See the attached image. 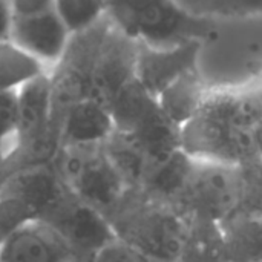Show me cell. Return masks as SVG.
<instances>
[{
  "label": "cell",
  "instance_id": "obj_1",
  "mask_svg": "<svg viewBox=\"0 0 262 262\" xmlns=\"http://www.w3.org/2000/svg\"><path fill=\"white\" fill-rule=\"evenodd\" d=\"M262 103L256 88L209 91L180 129L181 150L192 160L243 167L258 157L256 127Z\"/></svg>",
  "mask_w": 262,
  "mask_h": 262
},
{
  "label": "cell",
  "instance_id": "obj_2",
  "mask_svg": "<svg viewBox=\"0 0 262 262\" xmlns=\"http://www.w3.org/2000/svg\"><path fill=\"white\" fill-rule=\"evenodd\" d=\"M198 72L209 91H244L262 83V15L213 18L203 37Z\"/></svg>",
  "mask_w": 262,
  "mask_h": 262
},
{
  "label": "cell",
  "instance_id": "obj_3",
  "mask_svg": "<svg viewBox=\"0 0 262 262\" xmlns=\"http://www.w3.org/2000/svg\"><path fill=\"white\" fill-rule=\"evenodd\" d=\"M109 223L121 241L158 262H178L187 220L172 206L132 190Z\"/></svg>",
  "mask_w": 262,
  "mask_h": 262
},
{
  "label": "cell",
  "instance_id": "obj_4",
  "mask_svg": "<svg viewBox=\"0 0 262 262\" xmlns=\"http://www.w3.org/2000/svg\"><path fill=\"white\" fill-rule=\"evenodd\" d=\"M106 17L134 40L169 46L203 40L212 17L195 15L177 0H103Z\"/></svg>",
  "mask_w": 262,
  "mask_h": 262
},
{
  "label": "cell",
  "instance_id": "obj_5",
  "mask_svg": "<svg viewBox=\"0 0 262 262\" xmlns=\"http://www.w3.org/2000/svg\"><path fill=\"white\" fill-rule=\"evenodd\" d=\"M66 189L107 220L132 192L101 144L61 146L51 161Z\"/></svg>",
  "mask_w": 262,
  "mask_h": 262
},
{
  "label": "cell",
  "instance_id": "obj_6",
  "mask_svg": "<svg viewBox=\"0 0 262 262\" xmlns=\"http://www.w3.org/2000/svg\"><path fill=\"white\" fill-rule=\"evenodd\" d=\"M111 115L115 130L129 137L150 160L158 164L181 149L180 127L160 107L157 97L135 78L112 101Z\"/></svg>",
  "mask_w": 262,
  "mask_h": 262
},
{
  "label": "cell",
  "instance_id": "obj_7",
  "mask_svg": "<svg viewBox=\"0 0 262 262\" xmlns=\"http://www.w3.org/2000/svg\"><path fill=\"white\" fill-rule=\"evenodd\" d=\"M112 21L103 17L91 28L71 34L61 58L51 68V120L60 138V126L68 109L91 97L92 77L103 40Z\"/></svg>",
  "mask_w": 262,
  "mask_h": 262
},
{
  "label": "cell",
  "instance_id": "obj_8",
  "mask_svg": "<svg viewBox=\"0 0 262 262\" xmlns=\"http://www.w3.org/2000/svg\"><path fill=\"white\" fill-rule=\"evenodd\" d=\"M68 192L52 163L32 164L0 181V229L5 233L41 223Z\"/></svg>",
  "mask_w": 262,
  "mask_h": 262
},
{
  "label": "cell",
  "instance_id": "obj_9",
  "mask_svg": "<svg viewBox=\"0 0 262 262\" xmlns=\"http://www.w3.org/2000/svg\"><path fill=\"white\" fill-rule=\"evenodd\" d=\"M244 198L243 167L192 160L190 172L175 209L184 218L223 223Z\"/></svg>",
  "mask_w": 262,
  "mask_h": 262
},
{
  "label": "cell",
  "instance_id": "obj_10",
  "mask_svg": "<svg viewBox=\"0 0 262 262\" xmlns=\"http://www.w3.org/2000/svg\"><path fill=\"white\" fill-rule=\"evenodd\" d=\"M52 229L80 262H91L117 238L109 220L69 190L41 221Z\"/></svg>",
  "mask_w": 262,
  "mask_h": 262
},
{
  "label": "cell",
  "instance_id": "obj_11",
  "mask_svg": "<svg viewBox=\"0 0 262 262\" xmlns=\"http://www.w3.org/2000/svg\"><path fill=\"white\" fill-rule=\"evenodd\" d=\"M137 55L138 41L112 23L97 58L89 98L109 109L117 95L137 78Z\"/></svg>",
  "mask_w": 262,
  "mask_h": 262
},
{
  "label": "cell",
  "instance_id": "obj_12",
  "mask_svg": "<svg viewBox=\"0 0 262 262\" xmlns=\"http://www.w3.org/2000/svg\"><path fill=\"white\" fill-rule=\"evenodd\" d=\"M201 40L169 46H152L138 41L135 77L141 86L157 97L180 77L198 69Z\"/></svg>",
  "mask_w": 262,
  "mask_h": 262
},
{
  "label": "cell",
  "instance_id": "obj_13",
  "mask_svg": "<svg viewBox=\"0 0 262 262\" xmlns=\"http://www.w3.org/2000/svg\"><path fill=\"white\" fill-rule=\"evenodd\" d=\"M69 38L71 32L55 9L35 15L14 17L9 35V40L17 48L43 63L49 71L61 58Z\"/></svg>",
  "mask_w": 262,
  "mask_h": 262
},
{
  "label": "cell",
  "instance_id": "obj_14",
  "mask_svg": "<svg viewBox=\"0 0 262 262\" xmlns=\"http://www.w3.org/2000/svg\"><path fill=\"white\" fill-rule=\"evenodd\" d=\"M0 262H80L45 223H32L8 233L0 246Z\"/></svg>",
  "mask_w": 262,
  "mask_h": 262
},
{
  "label": "cell",
  "instance_id": "obj_15",
  "mask_svg": "<svg viewBox=\"0 0 262 262\" xmlns=\"http://www.w3.org/2000/svg\"><path fill=\"white\" fill-rule=\"evenodd\" d=\"M115 132L111 111L92 98L72 104L60 126V147L101 144Z\"/></svg>",
  "mask_w": 262,
  "mask_h": 262
},
{
  "label": "cell",
  "instance_id": "obj_16",
  "mask_svg": "<svg viewBox=\"0 0 262 262\" xmlns=\"http://www.w3.org/2000/svg\"><path fill=\"white\" fill-rule=\"evenodd\" d=\"M229 262H262V212L239 206L221 223Z\"/></svg>",
  "mask_w": 262,
  "mask_h": 262
},
{
  "label": "cell",
  "instance_id": "obj_17",
  "mask_svg": "<svg viewBox=\"0 0 262 262\" xmlns=\"http://www.w3.org/2000/svg\"><path fill=\"white\" fill-rule=\"evenodd\" d=\"M187 227L178 262H229L221 223L186 218Z\"/></svg>",
  "mask_w": 262,
  "mask_h": 262
},
{
  "label": "cell",
  "instance_id": "obj_18",
  "mask_svg": "<svg viewBox=\"0 0 262 262\" xmlns=\"http://www.w3.org/2000/svg\"><path fill=\"white\" fill-rule=\"evenodd\" d=\"M209 89L198 69L175 80L157 95V101L166 117L180 129L195 115Z\"/></svg>",
  "mask_w": 262,
  "mask_h": 262
},
{
  "label": "cell",
  "instance_id": "obj_19",
  "mask_svg": "<svg viewBox=\"0 0 262 262\" xmlns=\"http://www.w3.org/2000/svg\"><path fill=\"white\" fill-rule=\"evenodd\" d=\"M190 166L192 158L180 149L167 160L150 167L138 192L155 201L173 207L183 192V187L190 172Z\"/></svg>",
  "mask_w": 262,
  "mask_h": 262
},
{
  "label": "cell",
  "instance_id": "obj_20",
  "mask_svg": "<svg viewBox=\"0 0 262 262\" xmlns=\"http://www.w3.org/2000/svg\"><path fill=\"white\" fill-rule=\"evenodd\" d=\"M103 146L112 164L121 173L129 187L132 190H140L152 167L146 154L129 137L117 130L103 143Z\"/></svg>",
  "mask_w": 262,
  "mask_h": 262
},
{
  "label": "cell",
  "instance_id": "obj_21",
  "mask_svg": "<svg viewBox=\"0 0 262 262\" xmlns=\"http://www.w3.org/2000/svg\"><path fill=\"white\" fill-rule=\"evenodd\" d=\"M49 69L17 48L11 40L0 41V92L18 91L28 81L48 74Z\"/></svg>",
  "mask_w": 262,
  "mask_h": 262
},
{
  "label": "cell",
  "instance_id": "obj_22",
  "mask_svg": "<svg viewBox=\"0 0 262 262\" xmlns=\"http://www.w3.org/2000/svg\"><path fill=\"white\" fill-rule=\"evenodd\" d=\"M54 9L71 34L84 31L106 17L103 0H55Z\"/></svg>",
  "mask_w": 262,
  "mask_h": 262
},
{
  "label": "cell",
  "instance_id": "obj_23",
  "mask_svg": "<svg viewBox=\"0 0 262 262\" xmlns=\"http://www.w3.org/2000/svg\"><path fill=\"white\" fill-rule=\"evenodd\" d=\"M18 126L17 91L0 92V163L14 150Z\"/></svg>",
  "mask_w": 262,
  "mask_h": 262
},
{
  "label": "cell",
  "instance_id": "obj_24",
  "mask_svg": "<svg viewBox=\"0 0 262 262\" xmlns=\"http://www.w3.org/2000/svg\"><path fill=\"white\" fill-rule=\"evenodd\" d=\"M204 15L213 18L262 15V0H206Z\"/></svg>",
  "mask_w": 262,
  "mask_h": 262
},
{
  "label": "cell",
  "instance_id": "obj_25",
  "mask_svg": "<svg viewBox=\"0 0 262 262\" xmlns=\"http://www.w3.org/2000/svg\"><path fill=\"white\" fill-rule=\"evenodd\" d=\"M91 262H158L141 253L127 243L115 238L95 253Z\"/></svg>",
  "mask_w": 262,
  "mask_h": 262
},
{
  "label": "cell",
  "instance_id": "obj_26",
  "mask_svg": "<svg viewBox=\"0 0 262 262\" xmlns=\"http://www.w3.org/2000/svg\"><path fill=\"white\" fill-rule=\"evenodd\" d=\"M14 17L35 15L54 9L55 0H9Z\"/></svg>",
  "mask_w": 262,
  "mask_h": 262
},
{
  "label": "cell",
  "instance_id": "obj_27",
  "mask_svg": "<svg viewBox=\"0 0 262 262\" xmlns=\"http://www.w3.org/2000/svg\"><path fill=\"white\" fill-rule=\"evenodd\" d=\"M14 12L9 0H0V41L9 40Z\"/></svg>",
  "mask_w": 262,
  "mask_h": 262
},
{
  "label": "cell",
  "instance_id": "obj_28",
  "mask_svg": "<svg viewBox=\"0 0 262 262\" xmlns=\"http://www.w3.org/2000/svg\"><path fill=\"white\" fill-rule=\"evenodd\" d=\"M184 9H187L189 12L195 14V15H204V5H206V0H177Z\"/></svg>",
  "mask_w": 262,
  "mask_h": 262
},
{
  "label": "cell",
  "instance_id": "obj_29",
  "mask_svg": "<svg viewBox=\"0 0 262 262\" xmlns=\"http://www.w3.org/2000/svg\"><path fill=\"white\" fill-rule=\"evenodd\" d=\"M256 147H258V157L262 161V117L258 127H256Z\"/></svg>",
  "mask_w": 262,
  "mask_h": 262
},
{
  "label": "cell",
  "instance_id": "obj_30",
  "mask_svg": "<svg viewBox=\"0 0 262 262\" xmlns=\"http://www.w3.org/2000/svg\"><path fill=\"white\" fill-rule=\"evenodd\" d=\"M256 91H258V94H259V98H261V103H262V83L259 86H256Z\"/></svg>",
  "mask_w": 262,
  "mask_h": 262
},
{
  "label": "cell",
  "instance_id": "obj_31",
  "mask_svg": "<svg viewBox=\"0 0 262 262\" xmlns=\"http://www.w3.org/2000/svg\"><path fill=\"white\" fill-rule=\"evenodd\" d=\"M3 239H5V233H3L2 229H0V246H2V243H3Z\"/></svg>",
  "mask_w": 262,
  "mask_h": 262
}]
</instances>
